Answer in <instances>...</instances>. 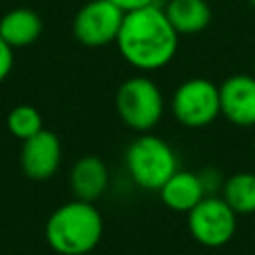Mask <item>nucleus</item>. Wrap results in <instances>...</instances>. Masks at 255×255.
<instances>
[{
	"instance_id": "1",
	"label": "nucleus",
	"mask_w": 255,
	"mask_h": 255,
	"mask_svg": "<svg viewBox=\"0 0 255 255\" xmlns=\"http://www.w3.org/2000/svg\"><path fill=\"white\" fill-rule=\"evenodd\" d=\"M120 56L139 72L165 68L177 54L179 34L157 4L124 14L114 42Z\"/></svg>"
},
{
	"instance_id": "2",
	"label": "nucleus",
	"mask_w": 255,
	"mask_h": 255,
	"mask_svg": "<svg viewBox=\"0 0 255 255\" xmlns=\"http://www.w3.org/2000/svg\"><path fill=\"white\" fill-rule=\"evenodd\" d=\"M102 235V213L90 201H68L46 221V241L60 255H86L100 245Z\"/></svg>"
},
{
	"instance_id": "3",
	"label": "nucleus",
	"mask_w": 255,
	"mask_h": 255,
	"mask_svg": "<svg viewBox=\"0 0 255 255\" xmlns=\"http://www.w3.org/2000/svg\"><path fill=\"white\" fill-rule=\"evenodd\" d=\"M124 163L129 179L145 191H159V187L179 169L175 149L149 131L139 133L126 147Z\"/></svg>"
},
{
	"instance_id": "4",
	"label": "nucleus",
	"mask_w": 255,
	"mask_h": 255,
	"mask_svg": "<svg viewBox=\"0 0 255 255\" xmlns=\"http://www.w3.org/2000/svg\"><path fill=\"white\" fill-rule=\"evenodd\" d=\"M116 112L124 126L137 133L151 131L163 118L165 100L159 86L139 74L124 80L116 92Z\"/></svg>"
},
{
	"instance_id": "5",
	"label": "nucleus",
	"mask_w": 255,
	"mask_h": 255,
	"mask_svg": "<svg viewBox=\"0 0 255 255\" xmlns=\"http://www.w3.org/2000/svg\"><path fill=\"white\" fill-rule=\"evenodd\" d=\"M169 108L181 126L205 128L221 116L219 86L207 78H189L175 88Z\"/></svg>"
},
{
	"instance_id": "6",
	"label": "nucleus",
	"mask_w": 255,
	"mask_h": 255,
	"mask_svg": "<svg viewBox=\"0 0 255 255\" xmlns=\"http://www.w3.org/2000/svg\"><path fill=\"white\" fill-rule=\"evenodd\" d=\"M187 215L189 235L203 247L217 249L227 245L237 231V213L221 195H205Z\"/></svg>"
},
{
	"instance_id": "7",
	"label": "nucleus",
	"mask_w": 255,
	"mask_h": 255,
	"mask_svg": "<svg viewBox=\"0 0 255 255\" xmlns=\"http://www.w3.org/2000/svg\"><path fill=\"white\" fill-rule=\"evenodd\" d=\"M124 12L110 0H90L84 4L72 24L74 36L88 48H102L116 42Z\"/></svg>"
},
{
	"instance_id": "8",
	"label": "nucleus",
	"mask_w": 255,
	"mask_h": 255,
	"mask_svg": "<svg viewBox=\"0 0 255 255\" xmlns=\"http://www.w3.org/2000/svg\"><path fill=\"white\" fill-rule=\"evenodd\" d=\"M221 116L237 128L255 126V78L251 74H233L219 84Z\"/></svg>"
},
{
	"instance_id": "9",
	"label": "nucleus",
	"mask_w": 255,
	"mask_h": 255,
	"mask_svg": "<svg viewBox=\"0 0 255 255\" xmlns=\"http://www.w3.org/2000/svg\"><path fill=\"white\" fill-rule=\"evenodd\" d=\"M62 161V143L50 129H40L36 135L24 139L20 163L28 177L48 179L52 177Z\"/></svg>"
},
{
	"instance_id": "10",
	"label": "nucleus",
	"mask_w": 255,
	"mask_h": 255,
	"mask_svg": "<svg viewBox=\"0 0 255 255\" xmlns=\"http://www.w3.org/2000/svg\"><path fill=\"white\" fill-rule=\"evenodd\" d=\"M157 193L161 203L177 213L191 211L207 195L199 173L189 169H177L173 175H169V179L159 187Z\"/></svg>"
},
{
	"instance_id": "11",
	"label": "nucleus",
	"mask_w": 255,
	"mask_h": 255,
	"mask_svg": "<svg viewBox=\"0 0 255 255\" xmlns=\"http://www.w3.org/2000/svg\"><path fill=\"white\" fill-rule=\"evenodd\" d=\"M110 185V169L104 159L96 155L80 157L70 171V187L76 199L94 203L100 199Z\"/></svg>"
},
{
	"instance_id": "12",
	"label": "nucleus",
	"mask_w": 255,
	"mask_h": 255,
	"mask_svg": "<svg viewBox=\"0 0 255 255\" xmlns=\"http://www.w3.org/2000/svg\"><path fill=\"white\" fill-rule=\"evenodd\" d=\"M163 12L177 34H199L211 24L207 0H169Z\"/></svg>"
},
{
	"instance_id": "13",
	"label": "nucleus",
	"mask_w": 255,
	"mask_h": 255,
	"mask_svg": "<svg viewBox=\"0 0 255 255\" xmlns=\"http://www.w3.org/2000/svg\"><path fill=\"white\" fill-rule=\"evenodd\" d=\"M42 34V18L30 8H14L0 20V38L12 46H30Z\"/></svg>"
},
{
	"instance_id": "14",
	"label": "nucleus",
	"mask_w": 255,
	"mask_h": 255,
	"mask_svg": "<svg viewBox=\"0 0 255 255\" xmlns=\"http://www.w3.org/2000/svg\"><path fill=\"white\" fill-rule=\"evenodd\" d=\"M221 197L237 215L255 213V173L237 171L223 181Z\"/></svg>"
},
{
	"instance_id": "15",
	"label": "nucleus",
	"mask_w": 255,
	"mask_h": 255,
	"mask_svg": "<svg viewBox=\"0 0 255 255\" xmlns=\"http://www.w3.org/2000/svg\"><path fill=\"white\" fill-rule=\"evenodd\" d=\"M8 129L12 131V135H16L18 139H28L32 135H36L42 128V116L40 112L34 108V106H28V104H22V106H16L10 114H8Z\"/></svg>"
},
{
	"instance_id": "16",
	"label": "nucleus",
	"mask_w": 255,
	"mask_h": 255,
	"mask_svg": "<svg viewBox=\"0 0 255 255\" xmlns=\"http://www.w3.org/2000/svg\"><path fill=\"white\" fill-rule=\"evenodd\" d=\"M199 177H201V183L207 195H217V191H221L223 181H225L215 167H205L203 171H199Z\"/></svg>"
},
{
	"instance_id": "17",
	"label": "nucleus",
	"mask_w": 255,
	"mask_h": 255,
	"mask_svg": "<svg viewBox=\"0 0 255 255\" xmlns=\"http://www.w3.org/2000/svg\"><path fill=\"white\" fill-rule=\"evenodd\" d=\"M14 64V54H12V46H8L2 38H0V82L10 74Z\"/></svg>"
},
{
	"instance_id": "18",
	"label": "nucleus",
	"mask_w": 255,
	"mask_h": 255,
	"mask_svg": "<svg viewBox=\"0 0 255 255\" xmlns=\"http://www.w3.org/2000/svg\"><path fill=\"white\" fill-rule=\"evenodd\" d=\"M112 4H116L124 14L128 12H133V10H139V8H145V6H151L155 4V0H110Z\"/></svg>"
},
{
	"instance_id": "19",
	"label": "nucleus",
	"mask_w": 255,
	"mask_h": 255,
	"mask_svg": "<svg viewBox=\"0 0 255 255\" xmlns=\"http://www.w3.org/2000/svg\"><path fill=\"white\" fill-rule=\"evenodd\" d=\"M247 2H249V4H251V6L255 8V0H247Z\"/></svg>"
},
{
	"instance_id": "20",
	"label": "nucleus",
	"mask_w": 255,
	"mask_h": 255,
	"mask_svg": "<svg viewBox=\"0 0 255 255\" xmlns=\"http://www.w3.org/2000/svg\"><path fill=\"white\" fill-rule=\"evenodd\" d=\"M251 76H253V78H255V64H253V74H251Z\"/></svg>"
}]
</instances>
